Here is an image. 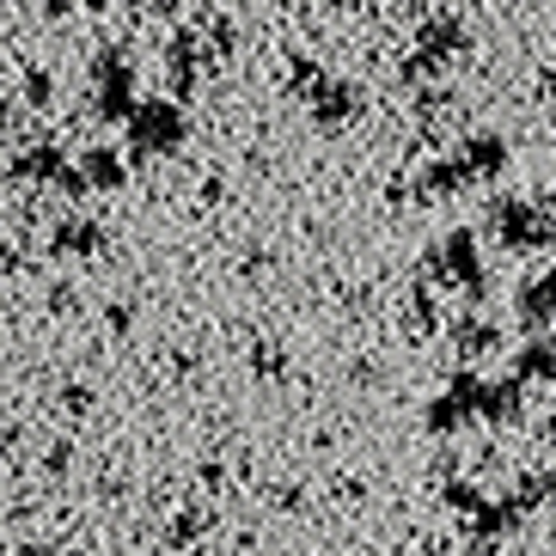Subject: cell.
<instances>
[{"mask_svg":"<svg viewBox=\"0 0 556 556\" xmlns=\"http://www.w3.org/2000/svg\"><path fill=\"white\" fill-rule=\"evenodd\" d=\"M25 556H50V551H25Z\"/></svg>","mask_w":556,"mask_h":556,"instance_id":"cell-1","label":"cell"}]
</instances>
